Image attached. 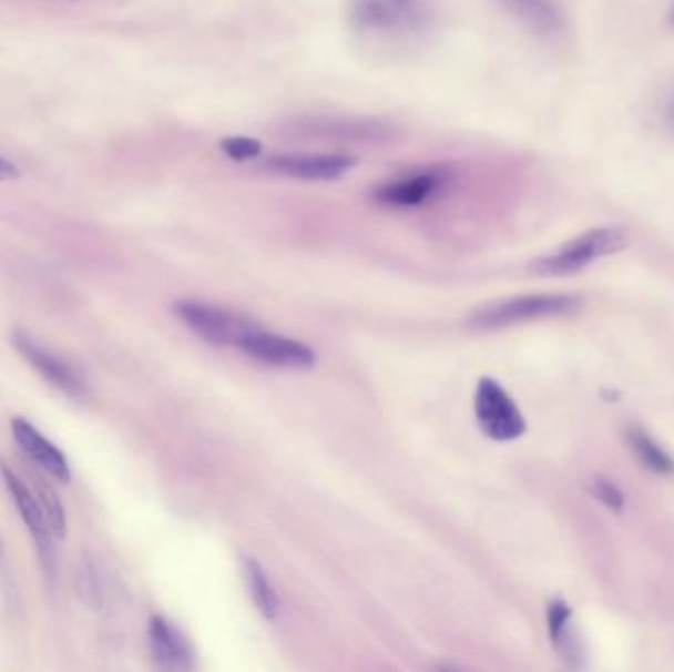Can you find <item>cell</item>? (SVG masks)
I'll return each mask as SVG.
<instances>
[{"instance_id": "cell-10", "label": "cell", "mask_w": 674, "mask_h": 672, "mask_svg": "<svg viewBox=\"0 0 674 672\" xmlns=\"http://www.w3.org/2000/svg\"><path fill=\"white\" fill-rule=\"evenodd\" d=\"M2 478L9 487L10 496L14 499L18 507V513L22 517V521L28 527V531L34 537L38 554L42 558V564L45 567V572L53 576L55 568V554H53V532L50 529V522L45 519L44 509L38 501L35 493L30 491V487L18 478L17 474L9 468L2 466Z\"/></svg>"}, {"instance_id": "cell-2", "label": "cell", "mask_w": 674, "mask_h": 672, "mask_svg": "<svg viewBox=\"0 0 674 672\" xmlns=\"http://www.w3.org/2000/svg\"><path fill=\"white\" fill-rule=\"evenodd\" d=\"M627 245V231L621 227H598L568 241L556 253L534 261L531 271L542 276L574 275L600 258L620 253Z\"/></svg>"}, {"instance_id": "cell-23", "label": "cell", "mask_w": 674, "mask_h": 672, "mask_svg": "<svg viewBox=\"0 0 674 672\" xmlns=\"http://www.w3.org/2000/svg\"><path fill=\"white\" fill-rule=\"evenodd\" d=\"M20 174L17 164L10 162L9 159L0 156V182H7V180H14Z\"/></svg>"}, {"instance_id": "cell-20", "label": "cell", "mask_w": 674, "mask_h": 672, "mask_svg": "<svg viewBox=\"0 0 674 672\" xmlns=\"http://www.w3.org/2000/svg\"><path fill=\"white\" fill-rule=\"evenodd\" d=\"M222 151L235 162H245V160L258 159L263 146L251 136H229L223 139Z\"/></svg>"}, {"instance_id": "cell-5", "label": "cell", "mask_w": 674, "mask_h": 672, "mask_svg": "<svg viewBox=\"0 0 674 672\" xmlns=\"http://www.w3.org/2000/svg\"><path fill=\"white\" fill-rule=\"evenodd\" d=\"M453 176L450 164H432L375 187L371 200L390 210H410L442 194L452 184Z\"/></svg>"}, {"instance_id": "cell-8", "label": "cell", "mask_w": 674, "mask_h": 672, "mask_svg": "<svg viewBox=\"0 0 674 672\" xmlns=\"http://www.w3.org/2000/svg\"><path fill=\"white\" fill-rule=\"evenodd\" d=\"M357 166V160L347 154H319V152H293L266 159L265 169L278 176L304 182H334L346 176Z\"/></svg>"}, {"instance_id": "cell-6", "label": "cell", "mask_w": 674, "mask_h": 672, "mask_svg": "<svg viewBox=\"0 0 674 672\" xmlns=\"http://www.w3.org/2000/svg\"><path fill=\"white\" fill-rule=\"evenodd\" d=\"M174 312L187 328L210 344L239 347L241 342L257 328V324L245 316L205 302H177Z\"/></svg>"}, {"instance_id": "cell-13", "label": "cell", "mask_w": 674, "mask_h": 672, "mask_svg": "<svg viewBox=\"0 0 674 672\" xmlns=\"http://www.w3.org/2000/svg\"><path fill=\"white\" fill-rule=\"evenodd\" d=\"M149 639L154 663L164 671H192L194 655L186 639L168 620L154 615L149 625Z\"/></svg>"}, {"instance_id": "cell-14", "label": "cell", "mask_w": 674, "mask_h": 672, "mask_svg": "<svg viewBox=\"0 0 674 672\" xmlns=\"http://www.w3.org/2000/svg\"><path fill=\"white\" fill-rule=\"evenodd\" d=\"M499 4L534 34L552 38L562 34L566 28L556 0H499Z\"/></svg>"}, {"instance_id": "cell-16", "label": "cell", "mask_w": 674, "mask_h": 672, "mask_svg": "<svg viewBox=\"0 0 674 672\" xmlns=\"http://www.w3.org/2000/svg\"><path fill=\"white\" fill-rule=\"evenodd\" d=\"M627 442H630L631 448H633L635 456H637L643 466H647L655 474H663V476L674 474L673 456L668 451L663 450L643 428H637V426L630 428L627 430Z\"/></svg>"}, {"instance_id": "cell-4", "label": "cell", "mask_w": 674, "mask_h": 672, "mask_svg": "<svg viewBox=\"0 0 674 672\" xmlns=\"http://www.w3.org/2000/svg\"><path fill=\"white\" fill-rule=\"evenodd\" d=\"M582 301L570 294H531L511 301L497 302L473 316L478 328H506L521 322L539 318L568 316L580 310Z\"/></svg>"}, {"instance_id": "cell-22", "label": "cell", "mask_w": 674, "mask_h": 672, "mask_svg": "<svg viewBox=\"0 0 674 672\" xmlns=\"http://www.w3.org/2000/svg\"><path fill=\"white\" fill-rule=\"evenodd\" d=\"M661 119H663V124H665L666 131L674 134V89L671 91V93H668V95H666L665 101H663Z\"/></svg>"}, {"instance_id": "cell-3", "label": "cell", "mask_w": 674, "mask_h": 672, "mask_svg": "<svg viewBox=\"0 0 674 672\" xmlns=\"http://www.w3.org/2000/svg\"><path fill=\"white\" fill-rule=\"evenodd\" d=\"M430 20L426 0H354L351 22L369 34H412Z\"/></svg>"}, {"instance_id": "cell-21", "label": "cell", "mask_w": 674, "mask_h": 672, "mask_svg": "<svg viewBox=\"0 0 674 672\" xmlns=\"http://www.w3.org/2000/svg\"><path fill=\"white\" fill-rule=\"evenodd\" d=\"M590 491L595 499H600L602 503L607 505L610 509H621L625 503V497L620 491V487L615 486L613 481L605 478H594L590 483Z\"/></svg>"}, {"instance_id": "cell-12", "label": "cell", "mask_w": 674, "mask_h": 672, "mask_svg": "<svg viewBox=\"0 0 674 672\" xmlns=\"http://www.w3.org/2000/svg\"><path fill=\"white\" fill-rule=\"evenodd\" d=\"M10 428H12V434H14V440H17L18 446L40 468L48 471L53 478L60 479L63 483L70 481V464L65 460L63 451L55 444L50 442L44 434L38 432L35 426L30 425L24 418H12Z\"/></svg>"}, {"instance_id": "cell-18", "label": "cell", "mask_w": 674, "mask_h": 672, "mask_svg": "<svg viewBox=\"0 0 674 672\" xmlns=\"http://www.w3.org/2000/svg\"><path fill=\"white\" fill-rule=\"evenodd\" d=\"M570 618H572V611L568 608L566 602L562 600H554L549 605V635L552 639V643L556 649H566L570 643Z\"/></svg>"}, {"instance_id": "cell-1", "label": "cell", "mask_w": 674, "mask_h": 672, "mask_svg": "<svg viewBox=\"0 0 674 672\" xmlns=\"http://www.w3.org/2000/svg\"><path fill=\"white\" fill-rule=\"evenodd\" d=\"M273 133L290 141L326 142V144H387L397 139L395 126L364 116H294L276 124Z\"/></svg>"}, {"instance_id": "cell-19", "label": "cell", "mask_w": 674, "mask_h": 672, "mask_svg": "<svg viewBox=\"0 0 674 672\" xmlns=\"http://www.w3.org/2000/svg\"><path fill=\"white\" fill-rule=\"evenodd\" d=\"M75 584L78 592L83 602L88 603L89 608H99L101 605V580H99L95 568L91 564H83L80 572L75 576Z\"/></svg>"}, {"instance_id": "cell-9", "label": "cell", "mask_w": 674, "mask_h": 672, "mask_svg": "<svg viewBox=\"0 0 674 672\" xmlns=\"http://www.w3.org/2000/svg\"><path fill=\"white\" fill-rule=\"evenodd\" d=\"M12 345L17 347L18 354L22 355L35 371L40 373L45 380H50L55 389L68 393L71 397H80L85 390V380L70 362L53 354L42 344H38L34 337L28 336L27 332L17 329L12 334Z\"/></svg>"}, {"instance_id": "cell-24", "label": "cell", "mask_w": 674, "mask_h": 672, "mask_svg": "<svg viewBox=\"0 0 674 672\" xmlns=\"http://www.w3.org/2000/svg\"><path fill=\"white\" fill-rule=\"evenodd\" d=\"M0 554H2V539H0Z\"/></svg>"}, {"instance_id": "cell-11", "label": "cell", "mask_w": 674, "mask_h": 672, "mask_svg": "<svg viewBox=\"0 0 674 672\" xmlns=\"http://www.w3.org/2000/svg\"><path fill=\"white\" fill-rule=\"evenodd\" d=\"M239 349L257 362L284 369H308L316 362V355L308 345L258 328L241 342Z\"/></svg>"}, {"instance_id": "cell-17", "label": "cell", "mask_w": 674, "mask_h": 672, "mask_svg": "<svg viewBox=\"0 0 674 672\" xmlns=\"http://www.w3.org/2000/svg\"><path fill=\"white\" fill-rule=\"evenodd\" d=\"M34 483L35 497H38V501H40L42 509H44L45 519L50 522L53 537L55 539H63L65 531H68V517H65L62 499L58 497L52 487L45 483L44 479L35 478Z\"/></svg>"}, {"instance_id": "cell-15", "label": "cell", "mask_w": 674, "mask_h": 672, "mask_svg": "<svg viewBox=\"0 0 674 672\" xmlns=\"http://www.w3.org/2000/svg\"><path fill=\"white\" fill-rule=\"evenodd\" d=\"M243 576H245V584H247L248 593L257 605V610L265 615L266 620H275L276 613H278V595H276L275 588L268 582L265 570L255 558L243 560Z\"/></svg>"}, {"instance_id": "cell-7", "label": "cell", "mask_w": 674, "mask_h": 672, "mask_svg": "<svg viewBox=\"0 0 674 672\" xmlns=\"http://www.w3.org/2000/svg\"><path fill=\"white\" fill-rule=\"evenodd\" d=\"M476 416L481 430L497 442L517 440L527 430V422L513 398L507 395L497 380L489 377H483L478 383Z\"/></svg>"}]
</instances>
